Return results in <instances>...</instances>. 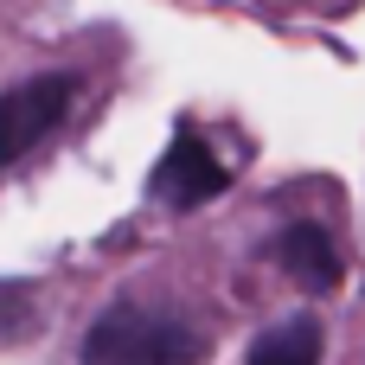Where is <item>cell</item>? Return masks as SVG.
Here are the masks:
<instances>
[{
    "label": "cell",
    "instance_id": "obj_2",
    "mask_svg": "<svg viewBox=\"0 0 365 365\" xmlns=\"http://www.w3.org/2000/svg\"><path fill=\"white\" fill-rule=\"evenodd\" d=\"M77 83L64 71H45V77H26L13 90H0V167H13L19 154H32L71 109Z\"/></svg>",
    "mask_w": 365,
    "mask_h": 365
},
{
    "label": "cell",
    "instance_id": "obj_1",
    "mask_svg": "<svg viewBox=\"0 0 365 365\" xmlns=\"http://www.w3.org/2000/svg\"><path fill=\"white\" fill-rule=\"evenodd\" d=\"M199 353H205L199 327L148 302H115L83 334V365H199Z\"/></svg>",
    "mask_w": 365,
    "mask_h": 365
},
{
    "label": "cell",
    "instance_id": "obj_3",
    "mask_svg": "<svg viewBox=\"0 0 365 365\" xmlns=\"http://www.w3.org/2000/svg\"><path fill=\"white\" fill-rule=\"evenodd\" d=\"M148 186H154L167 205H205L212 192H225V167H218V154L192 135V122H180Z\"/></svg>",
    "mask_w": 365,
    "mask_h": 365
},
{
    "label": "cell",
    "instance_id": "obj_4",
    "mask_svg": "<svg viewBox=\"0 0 365 365\" xmlns=\"http://www.w3.org/2000/svg\"><path fill=\"white\" fill-rule=\"evenodd\" d=\"M276 263H282V276H289L302 295L340 289V250H334V237H327L321 225H308V218L276 237Z\"/></svg>",
    "mask_w": 365,
    "mask_h": 365
},
{
    "label": "cell",
    "instance_id": "obj_5",
    "mask_svg": "<svg viewBox=\"0 0 365 365\" xmlns=\"http://www.w3.org/2000/svg\"><path fill=\"white\" fill-rule=\"evenodd\" d=\"M250 365H321V321L314 314H295V321L269 327L250 346Z\"/></svg>",
    "mask_w": 365,
    "mask_h": 365
}]
</instances>
